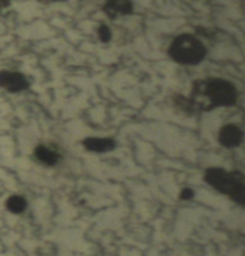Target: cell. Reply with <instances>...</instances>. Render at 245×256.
I'll use <instances>...</instances> for the list:
<instances>
[{
    "mask_svg": "<svg viewBox=\"0 0 245 256\" xmlns=\"http://www.w3.org/2000/svg\"><path fill=\"white\" fill-rule=\"evenodd\" d=\"M237 88L222 78L195 80L192 85V100L195 109L210 112L216 106H231L237 102Z\"/></svg>",
    "mask_w": 245,
    "mask_h": 256,
    "instance_id": "cell-1",
    "label": "cell"
},
{
    "mask_svg": "<svg viewBox=\"0 0 245 256\" xmlns=\"http://www.w3.org/2000/svg\"><path fill=\"white\" fill-rule=\"evenodd\" d=\"M207 50L195 36L182 34L174 40L169 48V56L182 65H196L204 59Z\"/></svg>",
    "mask_w": 245,
    "mask_h": 256,
    "instance_id": "cell-2",
    "label": "cell"
},
{
    "mask_svg": "<svg viewBox=\"0 0 245 256\" xmlns=\"http://www.w3.org/2000/svg\"><path fill=\"white\" fill-rule=\"evenodd\" d=\"M222 194L228 195L234 202L243 206L245 202V182L243 174L240 172H228V180Z\"/></svg>",
    "mask_w": 245,
    "mask_h": 256,
    "instance_id": "cell-3",
    "label": "cell"
},
{
    "mask_svg": "<svg viewBox=\"0 0 245 256\" xmlns=\"http://www.w3.org/2000/svg\"><path fill=\"white\" fill-rule=\"evenodd\" d=\"M29 80L20 72L0 71V86L4 88L8 92H20L29 88Z\"/></svg>",
    "mask_w": 245,
    "mask_h": 256,
    "instance_id": "cell-4",
    "label": "cell"
},
{
    "mask_svg": "<svg viewBox=\"0 0 245 256\" xmlns=\"http://www.w3.org/2000/svg\"><path fill=\"white\" fill-rule=\"evenodd\" d=\"M219 142L224 148H237L243 142V130L237 124H230L224 126L219 132Z\"/></svg>",
    "mask_w": 245,
    "mask_h": 256,
    "instance_id": "cell-5",
    "label": "cell"
},
{
    "mask_svg": "<svg viewBox=\"0 0 245 256\" xmlns=\"http://www.w3.org/2000/svg\"><path fill=\"white\" fill-rule=\"evenodd\" d=\"M228 178V172L222 168H210L204 172V181L220 193H224Z\"/></svg>",
    "mask_w": 245,
    "mask_h": 256,
    "instance_id": "cell-6",
    "label": "cell"
},
{
    "mask_svg": "<svg viewBox=\"0 0 245 256\" xmlns=\"http://www.w3.org/2000/svg\"><path fill=\"white\" fill-rule=\"evenodd\" d=\"M103 11L109 18L114 20L118 14H130L133 12V2H126V0L108 2L103 6Z\"/></svg>",
    "mask_w": 245,
    "mask_h": 256,
    "instance_id": "cell-7",
    "label": "cell"
},
{
    "mask_svg": "<svg viewBox=\"0 0 245 256\" xmlns=\"http://www.w3.org/2000/svg\"><path fill=\"white\" fill-rule=\"evenodd\" d=\"M36 160L41 162V163L46 164V166H53L55 164H58V162L60 160L61 154L56 150L48 148L46 145H38V148L34 151Z\"/></svg>",
    "mask_w": 245,
    "mask_h": 256,
    "instance_id": "cell-8",
    "label": "cell"
},
{
    "mask_svg": "<svg viewBox=\"0 0 245 256\" xmlns=\"http://www.w3.org/2000/svg\"><path fill=\"white\" fill-rule=\"evenodd\" d=\"M82 145L88 151L108 152L110 150H114L116 142L112 138H86L82 142Z\"/></svg>",
    "mask_w": 245,
    "mask_h": 256,
    "instance_id": "cell-9",
    "label": "cell"
},
{
    "mask_svg": "<svg viewBox=\"0 0 245 256\" xmlns=\"http://www.w3.org/2000/svg\"><path fill=\"white\" fill-rule=\"evenodd\" d=\"M6 207L8 210L14 214H20L26 208V200L20 195H12L6 201Z\"/></svg>",
    "mask_w": 245,
    "mask_h": 256,
    "instance_id": "cell-10",
    "label": "cell"
},
{
    "mask_svg": "<svg viewBox=\"0 0 245 256\" xmlns=\"http://www.w3.org/2000/svg\"><path fill=\"white\" fill-rule=\"evenodd\" d=\"M174 104H176L177 108L182 109V110H184L186 112L195 110L192 100L189 98H186V97H183V96H177L176 98H174Z\"/></svg>",
    "mask_w": 245,
    "mask_h": 256,
    "instance_id": "cell-11",
    "label": "cell"
},
{
    "mask_svg": "<svg viewBox=\"0 0 245 256\" xmlns=\"http://www.w3.org/2000/svg\"><path fill=\"white\" fill-rule=\"evenodd\" d=\"M98 38H100L103 44H108L110 40H112V32H110L109 26H106V24H102L98 28Z\"/></svg>",
    "mask_w": 245,
    "mask_h": 256,
    "instance_id": "cell-12",
    "label": "cell"
},
{
    "mask_svg": "<svg viewBox=\"0 0 245 256\" xmlns=\"http://www.w3.org/2000/svg\"><path fill=\"white\" fill-rule=\"evenodd\" d=\"M192 196H194V192L190 188H184L180 192V199L182 200H190Z\"/></svg>",
    "mask_w": 245,
    "mask_h": 256,
    "instance_id": "cell-13",
    "label": "cell"
},
{
    "mask_svg": "<svg viewBox=\"0 0 245 256\" xmlns=\"http://www.w3.org/2000/svg\"><path fill=\"white\" fill-rule=\"evenodd\" d=\"M10 2H0V6H8Z\"/></svg>",
    "mask_w": 245,
    "mask_h": 256,
    "instance_id": "cell-14",
    "label": "cell"
}]
</instances>
